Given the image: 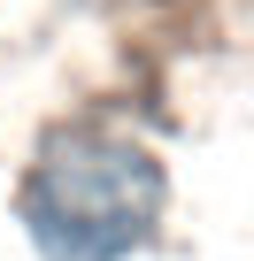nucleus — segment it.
<instances>
[{
  "label": "nucleus",
  "mask_w": 254,
  "mask_h": 261,
  "mask_svg": "<svg viewBox=\"0 0 254 261\" xmlns=\"http://www.w3.org/2000/svg\"><path fill=\"white\" fill-rule=\"evenodd\" d=\"M170 154L123 115H62L8 185V230L31 261H147L170 238Z\"/></svg>",
  "instance_id": "obj_1"
}]
</instances>
